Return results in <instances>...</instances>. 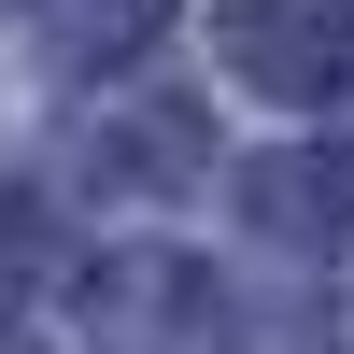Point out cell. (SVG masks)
Here are the masks:
<instances>
[{
	"mask_svg": "<svg viewBox=\"0 0 354 354\" xmlns=\"http://www.w3.org/2000/svg\"><path fill=\"white\" fill-rule=\"evenodd\" d=\"M326 0H255V28H241V57H255V85H312L326 71Z\"/></svg>",
	"mask_w": 354,
	"mask_h": 354,
	"instance_id": "cell-1",
	"label": "cell"
},
{
	"mask_svg": "<svg viewBox=\"0 0 354 354\" xmlns=\"http://www.w3.org/2000/svg\"><path fill=\"white\" fill-rule=\"evenodd\" d=\"M57 15H71V43H128V28L156 15V0H57Z\"/></svg>",
	"mask_w": 354,
	"mask_h": 354,
	"instance_id": "cell-2",
	"label": "cell"
},
{
	"mask_svg": "<svg viewBox=\"0 0 354 354\" xmlns=\"http://www.w3.org/2000/svg\"><path fill=\"white\" fill-rule=\"evenodd\" d=\"M0 354H15V340H0Z\"/></svg>",
	"mask_w": 354,
	"mask_h": 354,
	"instance_id": "cell-3",
	"label": "cell"
}]
</instances>
